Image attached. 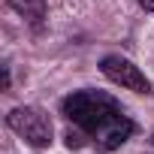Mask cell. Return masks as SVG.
Here are the masks:
<instances>
[{
	"instance_id": "5b68a950",
	"label": "cell",
	"mask_w": 154,
	"mask_h": 154,
	"mask_svg": "<svg viewBox=\"0 0 154 154\" xmlns=\"http://www.w3.org/2000/svg\"><path fill=\"white\" fill-rule=\"evenodd\" d=\"M139 3V9H145V12H154V0H136Z\"/></svg>"
},
{
	"instance_id": "7a4b0ae2",
	"label": "cell",
	"mask_w": 154,
	"mask_h": 154,
	"mask_svg": "<svg viewBox=\"0 0 154 154\" xmlns=\"http://www.w3.org/2000/svg\"><path fill=\"white\" fill-rule=\"evenodd\" d=\"M6 127L15 136H21L27 145H33V148H48L51 145L54 127H51V118L39 106H15V109H9L6 112Z\"/></svg>"
},
{
	"instance_id": "277c9868",
	"label": "cell",
	"mask_w": 154,
	"mask_h": 154,
	"mask_svg": "<svg viewBox=\"0 0 154 154\" xmlns=\"http://www.w3.org/2000/svg\"><path fill=\"white\" fill-rule=\"evenodd\" d=\"M6 3H9L12 12H18L33 27H39L42 18H45V12H48V0H6Z\"/></svg>"
},
{
	"instance_id": "8992f818",
	"label": "cell",
	"mask_w": 154,
	"mask_h": 154,
	"mask_svg": "<svg viewBox=\"0 0 154 154\" xmlns=\"http://www.w3.org/2000/svg\"><path fill=\"white\" fill-rule=\"evenodd\" d=\"M151 142H154V133H151Z\"/></svg>"
},
{
	"instance_id": "3957f363",
	"label": "cell",
	"mask_w": 154,
	"mask_h": 154,
	"mask_svg": "<svg viewBox=\"0 0 154 154\" xmlns=\"http://www.w3.org/2000/svg\"><path fill=\"white\" fill-rule=\"evenodd\" d=\"M100 72L106 75V79L112 85H121L133 94H148L151 91V82H148V75L130 60V57H121V54H106L100 60Z\"/></svg>"
},
{
	"instance_id": "6da1fadb",
	"label": "cell",
	"mask_w": 154,
	"mask_h": 154,
	"mask_svg": "<svg viewBox=\"0 0 154 154\" xmlns=\"http://www.w3.org/2000/svg\"><path fill=\"white\" fill-rule=\"evenodd\" d=\"M60 115L69 121V130H66L69 148H82L88 139L97 151L109 154V151H118L136 133V124L124 112V106L112 94L94 91V88L66 94L60 100Z\"/></svg>"
}]
</instances>
